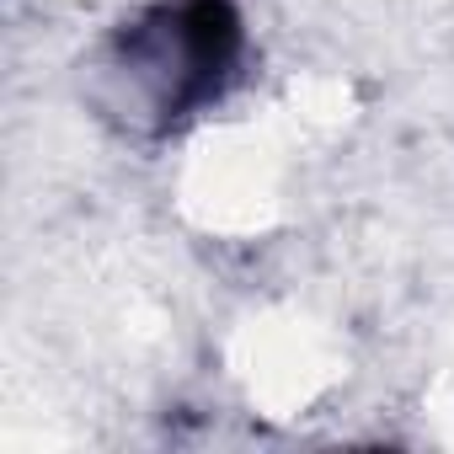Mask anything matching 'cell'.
Segmentation results:
<instances>
[{
	"instance_id": "cell-1",
	"label": "cell",
	"mask_w": 454,
	"mask_h": 454,
	"mask_svg": "<svg viewBox=\"0 0 454 454\" xmlns=\"http://www.w3.org/2000/svg\"><path fill=\"white\" fill-rule=\"evenodd\" d=\"M129 65L166 70L160 91V129L214 107L236 81L247 54V22L236 0H160L134 27H123Z\"/></svg>"
}]
</instances>
